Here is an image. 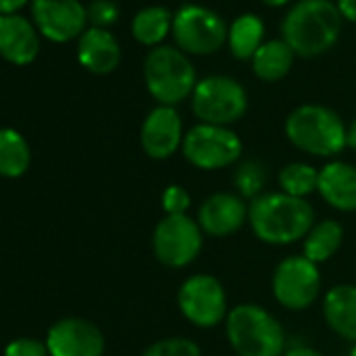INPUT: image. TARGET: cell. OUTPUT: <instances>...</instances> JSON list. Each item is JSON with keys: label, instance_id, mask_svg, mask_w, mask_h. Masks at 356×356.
Returning <instances> with one entry per match:
<instances>
[{"label": "cell", "instance_id": "e575fe53", "mask_svg": "<svg viewBox=\"0 0 356 356\" xmlns=\"http://www.w3.org/2000/svg\"><path fill=\"white\" fill-rule=\"evenodd\" d=\"M262 3L268 7H283V5H287V0H262Z\"/></svg>", "mask_w": 356, "mask_h": 356}, {"label": "cell", "instance_id": "4dcf8cb0", "mask_svg": "<svg viewBox=\"0 0 356 356\" xmlns=\"http://www.w3.org/2000/svg\"><path fill=\"white\" fill-rule=\"evenodd\" d=\"M337 11L341 17L356 24V0H337Z\"/></svg>", "mask_w": 356, "mask_h": 356}, {"label": "cell", "instance_id": "836d02e7", "mask_svg": "<svg viewBox=\"0 0 356 356\" xmlns=\"http://www.w3.org/2000/svg\"><path fill=\"white\" fill-rule=\"evenodd\" d=\"M346 145H348L350 149H356V118L352 120V124H350L348 130H346Z\"/></svg>", "mask_w": 356, "mask_h": 356}, {"label": "cell", "instance_id": "52a82bcc", "mask_svg": "<svg viewBox=\"0 0 356 356\" xmlns=\"http://www.w3.org/2000/svg\"><path fill=\"white\" fill-rule=\"evenodd\" d=\"M153 254L168 268H185L197 260L204 245V231L197 220L183 216H163L153 229Z\"/></svg>", "mask_w": 356, "mask_h": 356}, {"label": "cell", "instance_id": "d6a6232c", "mask_svg": "<svg viewBox=\"0 0 356 356\" xmlns=\"http://www.w3.org/2000/svg\"><path fill=\"white\" fill-rule=\"evenodd\" d=\"M283 356H325V354H321L318 350L308 348V346H296V348L285 350V354H283Z\"/></svg>", "mask_w": 356, "mask_h": 356}, {"label": "cell", "instance_id": "277c9868", "mask_svg": "<svg viewBox=\"0 0 356 356\" xmlns=\"http://www.w3.org/2000/svg\"><path fill=\"white\" fill-rule=\"evenodd\" d=\"M341 118L325 105H300L285 120V134L293 147L316 157H333L346 145Z\"/></svg>", "mask_w": 356, "mask_h": 356}, {"label": "cell", "instance_id": "7a4b0ae2", "mask_svg": "<svg viewBox=\"0 0 356 356\" xmlns=\"http://www.w3.org/2000/svg\"><path fill=\"white\" fill-rule=\"evenodd\" d=\"M341 15L329 0H300L283 19V40L300 57H318L339 36Z\"/></svg>", "mask_w": 356, "mask_h": 356}, {"label": "cell", "instance_id": "6da1fadb", "mask_svg": "<svg viewBox=\"0 0 356 356\" xmlns=\"http://www.w3.org/2000/svg\"><path fill=\"white\" fill-rule=\"evenodd\" d=\"M314 208L283 191L262 193L250 202V227L268 245H289L304 239L314 227Z\"/></svg>", "mask_w": 356, "mask_h": 356}, {"label": "cell", "instance_id": "8fae6325", "mask_svg": "<svg viewBox=\"0 0 356 356\" xmlns=\"http://www.w3.org/2000/svg\"><path fill=\"white\" fill-rule=\"evenodd\" d=\"M321 293L318 264L304 254L283 258L273 273V296L287 310H304L316 302Z\"/></svg>", "mask_w": 356, "mask_h": 356}, {"label": "cell", "instance_id": "ffe728a7", "mask_svg": "<svg viewBox=\"0 0 356 356\" xmlns=\"http://www.w3.org/2000/svg\"><path fill=\"white\" fill-rule=\"evenodd\" d=\"M293 55L296 53L287 47L285 40H268L256 51L252 59L254 74L264 82H277L291 70Z\"/></svg>", "mask_w": 356, "mask_h": 356}, {"label": "cell", "instance_id": "d590c367", "mask_svg": "<svg viewBox=\"0 0 356 356\" xmlns=\"http://www.w3.org/2000/svg\"><path fill=\"white\" fill-rule=\"evenodd\" d=\"M350 356H356V343L352 346V350H350Z\"/></svg>", "mask_w": 356, "mask_h": 356}, {"label": "cell", "instance_id": "5bb4252c", "mask_svg": "<svg viewBox=\"0 0 356 356\" xmlns=\"http://www.w3.org/2000/svg\"><path fill=\"white\" fill-rule=\"evenodd\" d=\"M185 132L183 120L174 107L159 105L143 122L140 145L151 159H168L178 149H183Z\"/></svg>", "mask_w": 356, "mask_h": 356}, {"label": "cell", "instance_id": "8992f818", "mask_svg": "<svg viewBox=\"0 0 356 356\" xmlns=\"http://www.w3.org/2000/svg\"><path fill=\"white\" fill-rule=\"evenodd\" d=\"M191 105L202 124L229 126L245 115L248 92L229 76H210L197 82L191 95Z\"/></svg>", "mask_w": 356, "mask_h": 356}, {"label": "cell", "instance_id": "1f68e13d", "mask_svg": "<svg viewBox=\"0 0 356 356\" xmlns=\"http://www.w3.org/2000/svg\"><path fill=\"white\" fill-rule=\"evenodd\" d=\"M28 0H0V15H17Z\"/></svg>", "mask_w": 356, "mask_h": 356}, {"label": "cell", "instance_id": "f546056e", "mask_svg": "<svg viewBox=\"0 0 356 356\" xmlns=\"http://www.w3.org/2000/svg\"><path fill=\"white\" fill-rule=\"evenodd\" d=\"M5 356H49L47 343L34 337H19L5 348Z\"/></svg>", "mask_w": 356, "mask_h": 356}, {"label": "cell", "instance_id": "ba28073f", "mask_svg": "<svg viewBox=\"0 0 356 356\" xmlns=\"http://www.w3.org/2000/svg\"><path fill=\"white\" fill-rule=\"evenodd\" d=\"M241 138L227 126L197 124L183 140L185 159L200 170H222L241 157Z\"/></svg>", "mask_w": 356, "mask_h": 356}, {"label": "cell", "instance_id": "4316f807", "mask_svg": "<svg viewBox=\"0 0 356 356\" xmlns=\"http://www.w3.org/2000/svg\"><path fill=\"white\" fill-rule=\"evenodd\" d=\"M143 356H202V348L187 337H163L153 341Z\"/></svg>", "mask_w": 356, "mask_h": 356}, {"label": "cell", "instance_id": "30bf717a", "mask_svg": "<svg viewBox=\"0 0 356 356\" xmlns=\"http://www.w3.org/2000/svg\"><path fill=\"white\" fill-rule=\"evenodd\" d=\"M178 310L195 327L210 329L227 321V293L214 275H191L176 296Z\"/></svg>", "mask_w": 356, "mask_h": 356}, {"label": "cell", "instance_id": "d4e9b609", "mask_svg": "<svg viewBox=\"0 0 356 356\" xmlns=\"http://www.w3.org/2000/svg\"><path fill=\"white\" fill-rule=\"evenodd\" d=\"M279 187L283 193L291 197L306 200L318 187V170L304 161L287 163L279 172Z\"/></svg>", "mask_w": 356, "mask_h": 356}, {"label": "cell", "instance_id": "44dd1931", "mask_svg": "<svg viewBox=\"0 0 356 356\" xmlns=\"http://www.w3.org/2000/svg\"><path fill=\"white\" fill-rule=\"evenodd\" d=\"M341 241H343V229L337 220L327 218L314 222L310 233L304 237V256L314 264L327 262L337 254Z\"/></svg>", "mask_w": 356, "mask_h": 356}, {"label": "cell", "instance_id": "5b68a950", "mask_svg": "<svg viewBox=\"0 0 356 356\" xmlns=\"http://www.w3.org/2000/svg\"><path fill=\"white\" fill-rule=\"evenodd\" d=\"M145 84L157 103L172 107L193 95L197 76L191 61L178 49L155 47L145 59Z\"/></svg>", "mask_w": 356, "mask_h": 356}, {"label": "cell", "instance_id": "e0dca14e", "mask_svg": "<svg viewBox=\"0 0 356 356\" xmlns=\"http://www.w3.org/2000/svg\"><path fill=\"white\" fill-rule=\"evenodd\" d=\"M316 191L339 212L356 210V168L348 161H329L318 170Z\"/></svg>", "mask_w": 356, "mask_h": 356}, {"label": "cell", "instance_id": "83f0119b", "mask_svg": "<svg viewBox=\"0 0 356 356\" xmlns=\"http://www.w3.org/2000/svg\"><path fill=\"white\" fill-rule=\"evenodd\" d=\"M191 206V195L181 185H170L161 193V208L165 216H183Z\"/></svg>", "mask_w": 356, "mask_h": 356}, {"label": "cell", "instance_id": "ac0fdd59", "mask_svg": "<svg viewBox=\"0 0 356 356\" xmlns=\"http://www.w3.org/2000/svg\"><path fill=\"white\" fill-rule=\"evenodd\" d=\"M120 44L111 36V32L101 28H90L82 34L78 44L80 63L92 74H111L120 65Z\"/></svg>", "mask_w": 356, "mask_h": 356}, {"label": "cell", "instance_id": "484cf974", "mask_svg": "<svg viewBox=\"0 0 356 356\" xmlns=\"http://www.w3.org/2000/svg\"><path fill=\"white\" fill-rule=\"evenodd\" d=\"M233 183H235V187H237L241 197H248V200L260 197L262 189L266 185V168H264V163L258 161V159L243 161L235 170Z\"/></svg>", "mask_w": 356, "mask_h": 356}, {"label": "cell", "instance_id": "7402d4cb", "mask_svg": "<svg viewBox=\"0 0 356 356\" xmlns=\"http://www.w3.org/2000/svg\"><path fill=\"white\" fill-rule=\"evenodd\" d=\"M30 145L13 128H0V176L19 178L30 168Z\"/></svg>", "mask_w": 356, "mask_h": 356}, {"label": "cell", "instance_id": "d6986e66", "mask_svg": "<svg viewBox=\"0 0 356 356\" xmlns=\"http://www.w3.org/2000/svg\"><path fill=\"white\" fill-rule=\"evenodd\" d=\"M323 316L333 333L356 343V285L331 287L323 298Z\"/></svg>", "mask_w": 356, "mask_h": 356}, {"label": "cell", "instance_id": "9a60e30c", "mask_svg": "<svg viewBox=\"0 0 356 356\" xmlns=\"http://www.w3.org/2000/svg\"><path fill=\"white\" fill-rule=\"evenodd\" d=\"M250 218V206L237 193H214L197 210V225L208 237H231Z\"/></svg>", "mask_w": 356, "mask_h": 356}, {"label": "cell", "instance_id": "2e32d148", "mask_svg": "<svg viewBox=\"0 0 356 356\" xmlns=\"http://www.w3.org/2000/svg\"><path fill=\"white\" fill-rule=\"evenodd\" d=\"M38 34L26 17L0 15V57L15 65H28L38 57Z\"/></svg>", "mask_w": 356, "mask_h": 356}, {"label": "cell", "instance_id": "7c38bea8", "mask_svg": "<svg viewBox=\"0 0 356 356\" xmlns=\"http://www.w3.org/2000/svg\"><path fill=\"white\" fill-rule=\"evenodd\" d=\"M49 356H103L105 337L103 331L78 316L57 321L47 333Z\"/></svg>", "mask_w": 356, "mask_h": 356}, {"label": "cell", "instance_id": "4fadbf2b", "mask_svg": "<svg viewBox=\"0 0 356 356\" xmlns=\"http://www.w3.org/2000/svg\"><path fill=\"white\" fill-rule=\"evenodd\" d=\"M32 15L38 30L53 42L74 40L88 19V11L78 0H34Z\"/></svg>", "mask_w": 356, "mask_h": 356}, {"label": "cell", "instance_id": "f1b7e54d", "mask_svg": "<svg viewBox=\"0 0 356 356\" xmlns=\"http://www.w3.org/2000/svg\"><path fill=\"white\" fill-rule=\"evenodd\" d=\"M120 11L113 3H109V0H95V3L88 7V19L92 24V28H101L105 30L107 26L115 24Z\"/></svg>", "mask_w": 356, "mask_h": 356}, {"label": "cell", "instance_id": "cb8c5ba5", "mask_svg": "<svg viewBox=\"0 0 356 356\" xmlns=\"http://www.w3.org/2000/svg\"><path fill=\"white\" fill-rule=\"evenodd\" d=\"M172 28V19L168 9L163 7H147L136 13L132 19V34L140 44L155 47L159 44Z\"/></svg>", "mask_w": 356, "mask_h": 356}, {"label": "cell", "instance_id": "3957f363", "mask_svg": "<svg viewBox=\"0 0 356 356\" xmlns=\"http://www.w3.org/2000/svg\"><path fill=\"white\" fill-rule=\"evenodd\" d=\"M227 337L237 356H283L285 331L281 323L260 304H237L229 310Z\"/></svg>", "mask_w": 356, "mask_h": 356}, {"label": "cell", "instance_id": "603a6c76", "mask_svg": "<svg viewBox=\"0 0 356 356\" xmlns=\"http://www.w3.org/2000/svg\"><path fill=\"white\" fill-rule=\"evenodd\" d=\"M264 26L256 15H241L229 28V47L237 59H254L256 51L264 44Z\"/></svg>", "mask_w": 356, "mask_h": 356}, {"label": "cell", "instance_id": "9c48e42d", "mask_svg": "<svg viewBox=\"0 0 356 356\" xmlns=\"http://www.w3.org/2000/svg\"><path fill=\"white\" fill-rule=\"evenodd\" d=\"M172 34L176 44L191 55L216 53L229 38L225 22L210 9L200 5H185L172 19Z\"/></svg>", "mask_w": 356, "mask_h": 356}]
</instances>
